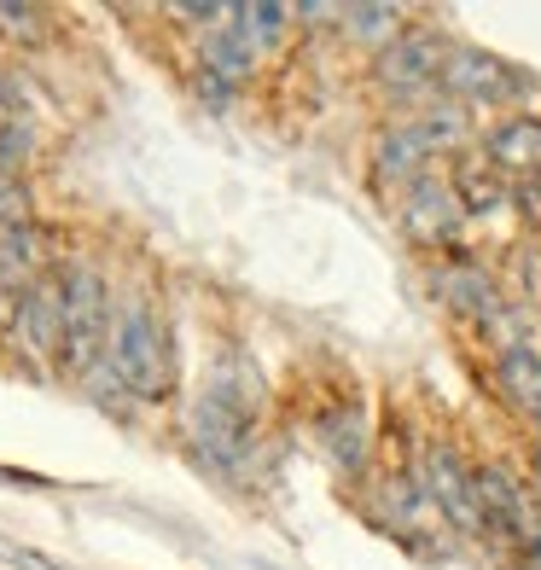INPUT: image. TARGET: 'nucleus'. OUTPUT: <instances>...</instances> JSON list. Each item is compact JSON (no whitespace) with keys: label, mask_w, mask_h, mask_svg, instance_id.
<instances>
[{"label":"nucleus","mask_w":541,"mask_h":570,"mask_svg":"<svg viewBox=\"0 0 541 570\" xmlns=\"http://www.w3.org/2000/svg\"><path fill=\"white\" fill-rule=\"evenodd\" d=\"M18 350L30 361H59V338H65V274H41L30 292H23L18 315L7 321Z\"/></svg>","instance_id":"6e6552de"},{"label":"nucleus","mask_w":541,"mask_h":570,"mask_svg":"<svg viewBox=\"0 0 541 570\" xmlns=\"http://www.w3.org/2000/svg\"><path fill=\"white\" fill-rule=\"evenodd\" d=\"M0 559L18 564V570H70V564H59V559H47V553H36V548H23V541H0Z\"/></svg>","instance_id":"f3484780"},{"label":"nucleus","mask_w":541,"mask_h":570,"mask_svg":"<svg viewBox=\"0 0 541 570\" xmlns=\"http://www.w3.org/2000/svg\"><path fill=\"white\" fill-rule=\"evenodd\" d=\"M535 478H541V449H535Z\"/></svg>","instance_id":"aec40b11"},{"label":"nucleus","mask_w":541,"mask_h":570,"mask_svg":"<svg viewBox=\"0 0 541 570\" xmlns=\"http://www.w3.org/2000/svg\"><path fill=\"white\" fill-rule=\"evenodd\" d=\"M106 367L122 384L128 396L140 402H164L175 391V344L158 321V308L146 303H128L117 326H111V350H106Z\"/></svg>","instance_id":"f257e3e1"},{"label":"nucleus","mask_w":541,"mask_h":570,"mask_svg":"<svg viewBox=\"0 0 541 570\" xmlns=\"http://www.w3.org/2000/svg\"><path fill=\"white\" fill-rule=\"evenodd\" d=\"M460 140V117L454 111H436L425 122H402V128H384L378 146H373V175L378 180H420V169L449 151Z\"/></svg>","instance_id":"423d86ee"},{"label":"nucleus","mask_w":541,"mask_h":570,"mask_svg":"<svg viewBox=\"0 0 541 570\" xmlns=\"http://www.w3.org/2000/svg\"><path fill=\"white\" fill-rule=\"evenodd\" d=\"M454 198H460V210H501V175H489V169H460L454 175Z\"/></svg>","instance_id":"2eb2a0df"},{"label":"nucleus","mask_w":541,"mask_h":570,"mask_svg":"<svg viewBox=\"0 0 541 570\" xmlns=\"http://www.w3.org/2000/svg\"><path fill=\"white\" fill-rule=\"evenodd\" d=\"M344 30H355L361 41H384V47H391L402 36V18H396V7H344Z\"/></svg>","instance_id":"dca6fc26"},{"label":"nucleus","mask_w":541,"mask_h":570,"mask_svg":"<svg viewBox=\"0 0 541 570\" xmlns=\"http://www.w3.org/2000/svg\"><path fill=\"white\" fill-rule=\"evenodd\" d=\"M460 198L454 187H443V180H414V193H407L402 204V227L414 233L420 245H449L454 233H460Z\"/></svg>","instance_id":"9d476101"},{"label":"nucleus","mask_w":541,"mask_h":570,"mask_svg":"<svg viewBox=\"0 0 541 570\" xmlns=\"http://www.w3.org/2000/svg\"><path fill=\"white\" fill-rule=\"evenodd\" d=\"M472 501H478V535H495L519 553H530L541 541V507L501 465H472Z\"/></svg>","instance_id":"20e7f679"},{"label":"nucleus","mask_w":541,"mask_h":570,"mask_svg":"<svg viewBox=\"0 0 541 570\" xmlns=\"http://www.w3.org/2000/svg\"><path fill=\"white\" fill-rule=\"evenodd\" d=\"M425 495L431 507L460 530H478V501H472V465H460L454 449H431L425 454Z\"/></svg>","instance_id":"1a4fd4ad"},{"label":"nucleus","mask_w":541,"mask_h":570,"mask_svg":"<svg viewBox=\"0 0 541 570\" xmlns=\"http://www.w3.org/2000/svg\"><path fill=\"white\" fill-rule=\"evenodd\" d=\"M530 198H535V210H541V175L530 180Z\"/></svg>","instance_id":"6ab92c4d"},{"label":"nucleus","mask_w":541,"mask_h":570,"mask_svg":"<svg viewBox=\"0 0 541 570\" xmlns=\"http://www.w3.org/2000/svg\"><path fill=\"white\" fill-rule=\"evenodd\" d=\"M443 88L472 99V106H512V99H524L535 82H530V70L483 53V47H454L449 70H443Z\"/></svg>","instance_id":"0eeeda50"},{"label":"nucleus","mask_w":541,"mask_h":570,"mask_svg":"<svg viewBox=\"0 0 541 570\" xmlns=\"http://www.w3.org/2000/svg\"><path fill=\"white\" fill-rule=\"evenodd\" d=\"M321 436H326V449H332V460H338V465H361V449H367V413H361V407L326 413Z\"/></svg>","instance_id":"4468645a"},{"label":"nucleus","mask_w":541,"mask_h":570,"mask_svg":"<svg viewBox=\"0 0 541 570\" xmlns=\"http://www.w3.org/2000/svg\"><path fill=\"white\" fill-rule=\"evenodd\" d=\"M193 443L198 454L222 465V472H239L256 449V402L250 391H239L234 379H210V391L193 402Z\"/></svg>","instance_id":"f03ea898"},{"label":"nucleus","mask_w":541,"mask_h":570,"mask_svg":"<svg viewBox=\"0 0 541 570\" xmlns=\"http://www.w3.org/2000/svg\"><path fill=\"white\" fill-rule=\"evenodd\" d=\"M111 292L106 279H99V268L76 263L65 274V338H59V361L65 373H94L99 361H106L111 350Z\"/></svg>","instance_id":"7ed1b4c3"},{"label":"nucleus","mask_w":541,"mask_h":570,"mask_svg":"<svg viewBox=\"0 0 541 570\" xmlns=\"http://www.w3.org/2000/svg\"><path fill=\"white\" fill-rule=\"evenodd\" d=\"M524 285H530V297L541 308V250H524Z\"/></svg>","instance_id":"a211bd4d"},{"label":"nucleus","mask_w":541,"mask_h":570,"mask_svg":"<svg viewBox=\"0 0 541 570\" xmlns=\"http://www.w3.org/2000/svg\"><path fill=\"white\" fill-rule=\"evenodd\" d=\"M449 53H454V47H449L443 36L414 30V36H396L391 47H384L378 65H373V76H378V88L391 94V99H420V94H431V88H443Z\"/></svg>","instance_id":"39448f33"},{"label":"nucleus","mask_w":541,"mask_h":570,"mask_svg":"<svg viewBox=\"0 0 541 570\" xmlns=\"http://www.w3.org/2000/svg\"><path fill=\"white\" fill-rule=\"evenodd\" d=\"M489 164L506 175H541V122L535 117H512L489 135Z\"/></svg>","instance_id":"f8f14e48"},{"label":"nucleus","mask_w":541,"mask_h":570,"mask_svg":"<svg viewBox=\"0 0 541 570\" xmlns=\"http://www.w3.org/2000/svg\"><path fill=\"white\" fill-rule=\"evenodd\" d=\"M443 297L460 308V315H478L483 326H495L506 308H501V297H495V285H489L478 268H454V274H443Z\"/></svg>","instance_id":"ddd939ff"},{"label":"nucleus","mask_w":541,"mask_h":570,"mask_svg":"<svg viewBox=\"0 0 541 570\" xmlns=\"http://www.w3.org/2000/svg\"><path fill=\"white\" fill-rule=\"evenodd\" d=\"M495 379H501L506 402L519 407L524 420H541V355L530 344H506L495 355Z\"/></svg>","instance_id":"9b49d317"}]
</instances>
